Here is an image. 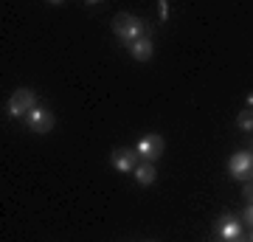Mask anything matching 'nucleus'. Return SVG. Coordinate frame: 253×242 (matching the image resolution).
<instances>
[{
  "instance_id": "obj_9",
  "label": "nucleus",
  "mask_w": 253,
  "mask_h": 242,
  "mask_svg": "<svg viewBox=\"0 0 253 242\" xmlns=\"http://www.w3.org/2000/svg\"><path fill=\"white\" fill-rule=\"evenodd\" d=\"M155 166L152 163H141V166H135V180L141 183V186H149V183H155Z\"/></svg>"
},
{
  "instance_id": "obj_2",
  "label": "nucleus",
  "mask_w": 253,
  "mask_h": 242,
  "mask_svg": "<svg viewBox=\"0 0 253 242\" xmlns=\"http://www.w3.org/2000/svg\"><path fill=\"white\" fill-rule=\"evenodd\" d=\"M34 107H37V96H34V90L20 88V90H14V93H11V99H9V116H14V118H26Z\"/></svg>"
},
{
  "instance_id": "obj_13",
  "label": "nucleus",
  "mask_w": 253,
  "mask_h": 242,
  "mask_svg": "<svg viewBox=\"0 0 253 242\" xmlns=\"http://www.w3.org/2000/svg\"><path fill=\"white\" fill-rule=\"evenodd\" d=\"M245 197L253 203V180H251V183H245Z\"/></svg>"
},
{
  "instance_id": "obj_1",
  "label": "nucleus",
  "mask_w": 253,
  "mask_h": 242,
  "mask_svg": "<svg viewBox=\"0 0 253 242\" xmlns=\"http://www.w3.org/2000/svg\"><path fill=\"white\" fill-rule=\"evenodd\" d=\"M113 31H116V37L129 48L132 43H138V40H144L146 37V23L141 17H135V14L121 11V14L113 17Z\"/></svg>"
},
{
  "instance_id": "obj_7",
  "label": "nucleus",
  "mask_w": 253,
  "mask_h": 242,
  "mask_svg": "<svg viewBox=\"0 0 253 242\" xmlns=\"http://www.w3.org/2000/svg\"><path fill=\"white\" fill-rule=\"evenodd\" d=\"M217 234H219V240L222 242H234V240H239L242 237V223L236 220V217H222L219 220V225H217Z\"/></svg>"
},
{
  "instance_id": "obj_3",
  "label": "nucleus",
  "mask_w": 253,
  "mask_h": 242,
  "mask_svg": "<svg viewBox=\"0 0 253 242\" xmlns=\"http://www.w3.org/2000/svg\"><path fill=\"white\" fill-rule=\"evenodd\" d=\"M228 172H231V178L251 183L253 180V152H248V149L234 152L231 155V161H228Z\"/></svg>"
},
{
  "instance_id": "obj_6",
  "label": "nucleus",
  "mask_w": 253,
  "mask_h": 242,
  "mask_svg": "<svg viewBox=\"0 0 253 242\" xmlns=\"http://www.w3.org/2000/svg\"><path fill=\"white\" fill-rule=\"evenodd\" d=\"M135 161H138V152L135 149H126V146H118L110 155V163L118 172H135Z\"/></svg>"
},
{
  "instance_id": "obj_8",
  "label": "nucleus",
  "mask_w": 253,
  "mask_h": 242,
  "mask_svg": "<svg viewBox=\"0 0 253 242\" xmlns=\"http://www.w3.org/2000/svg\"><path fill=\"white\" fill-rule=\"evenodd\" d=\"M152 51H155V45H152L149 37H144V40H138V43L129 45V54L135 56L138 62H149V59H152Z\"/></svg>"
},
{
  "instance_id": "obj_15",
  "label": "nucleus",
  "mask_w": 253,
  "mask_h": 242,
  "mask_svg": "<svg viewBox=\"0 0 253 242\" xmlns=\"http://www.w3.org/2000/svg\"><path fill=\"white\" fill-rule=\"evenodd\" d=\"M234 242H245V240H242V237H239V240H234Z\"/></svg>"
},
{
  "instance_id": "obj_5",
  "label": "nucleus",
  "mask_w": 253,
  "mask_h": 242,
  "mask_svg": "<svg viewBox=\"0 0 253 242\" xmlns=\"http://www.w3.org/2000/svg\"><path fill=\"white\" fill-rule=\"evenodd\" d=\"M26 124H28V130H34V133H40V135L51 133V130H54V113L37 104V107L26 116Z\"/></svg>"
},
{
  "instance_id": "obj_4",
  "label": "nucleus",
  "mask_w": 253,
  "mask_h": 242,
  "mask_svg": "<svg viewBox=\"0 0 253 242\" xmlns=\"http://www.w3.org/2000/svg\"><path fill=\"white\" fill-rule=\"evenodd\" d=\"M135 152H138V158L144 163H155L158 158L163 155V138L161 135H141L138 138V144H135Z\"/></svg>"
},
{
  "instance_id": "obj_12",
  "label": "nucleus",
  "mask_w": 253,
  "mask_h": 242,
  "mask_svg": "<svg viewBox=\"0 0 253 242\" xmlns=\"http://www.w3.org/2000/svg\"><path fill=\"white\" fill-rule=\"evenodd\" d=\"M242 220H248V225H251V228H253V203H251V206H248V208H245Z\"/></svg>"
},
{
  "instance_id": "obj_14",
  "label": "nucleus",
  "mask_w": 253,
  "mask_h": 242,
  "mask_svg": "<svg viewBox=\"0 0 253 242\" xmlns=\"http://www.w3.org/2000/svg\"><path fill=\"white\" fill-rule=\"evenodd\" d=\"M245 104H248V110H253V93H248V99H245Z\"/></svg>"
},
{
  "instance_id": "obj_16",
  "label": "nucleus",
  "mask_w": 253,
  "mask_h": 242,
  "mask_svg": "<svg viewBox=\"0 0 253 242\" xmlns=\"http://www.w3.org/2000/svg\"><path fill=\"white\" fill-rule=\"evenodd\" d=\"M248 242H253V231H251V240H248Z\"/></svg>"
},
{
  "instance_id": "obj_11",
  "label": "nucleus",
  "mask_w": 253,
  "mask_h": 242,
  "mask_svg": "<svg viewBox=\"0 0 253 242\" xmlns=\"http://www.w3.org/2000/svg\"><path fill=\"white\" fill-rule=\"evenodd\" d=\"M158 14H161L163 23L169 20V3H166V0H161V3H158Z\"/></svg>"
},
{
  "instance_id": "obj_10",
  "label": "nucleus",
  "mask_w": 253,
  "mask_h": 242,
  "mask_svg": "<svg viewBox=\"0 0 253 242\" xmlns=\"http://www.w3.org/2000/svg\"><path fill=\"white\" fill-rule=\"evenodd\" d=\"M236 127L245 130V133H253V110H242V113L236 116Z\"/></svg>"
}]
</instances>
